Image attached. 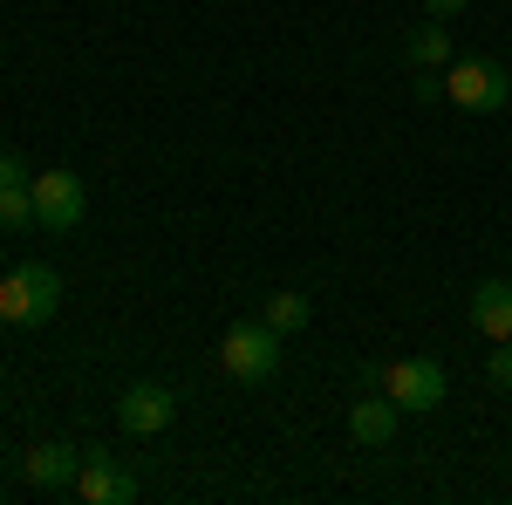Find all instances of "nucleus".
<instances>
[{"instance_id": "nucleus-1", "label": "nucleus", "mask_w": 512, "mask_h": 505, "mask_svg": "<svg viewBox=\"0 0 512 505\" xmlns=\"http://www.w3.org/2000/svg\"><path fill=\"white\" fill-rule=\"evenodd\" d=\"M62 308V273L41 267V260H21V267L0 280V321L7 328H41V321H55Z\"/></svg>"}, {"instance_id": "nucleus-2", "label": "nucleus", "mask_w": 512, "mask_h": 505, "mask_svg": "<svg viewBox=\"0 0 512 505\" xmlns=\"http://www.w3.org/2000/svg\"><path fill=\"white\" fill-rule=\"evenodd\" d=\"M444 96L458 110H472V117H492V110H506L512 76H506V62H492V55H458V62H444Z\"/></svg>"}, {"instance_id": "nucleus-3", "label": "nucleus", "mask_w": 512, "mask_h": 505, "mask_svg": "<svg viewBox=\"0 0 512 505\" xmlns=\"http://www.w3.org/2000/svg\"><path fill=\"white\" fill-rule=\"evenodd\" d=\"M219 362H226L233 383H267V376L280 369V335L267 328V321H233L226 342H219Z\"/></svg>"}, {"instance_id": "nucleus-4", "label": "nucleus", "mask_w": 512, "mask_h": 505, "mask_svg": "<svg viewBox=\"0 0 512 505\" xmlns=\"http://www.w3.org/2000/svg\"><path fill=\"white\" fill-rule=\"evenodd\" d=\"M444 389H451V376H444L437 355H403V362L383 369V396H390L396 410H437Z\"/></svg>"}, {"instance_id": "nucleus-5", "label": "nucleus", "mask_w": 512, "mask_h": 505, "mask_svg": "<svg viewBox=\"0 0 512 505\" xmlns=\"http://www.w3.org/2000/svg\"><path fill=\"white\" fill-rule=\"evenodd\" d=\"M28 192H35V226H48V233H76L89 212V192L76 171H41Z\"/></svg>"}, {"instance_id": "nucleus-6", "label": "nucleus", "mask_w": 512, "mask_h": 505, "mask_svg": "<svg viewBox=\"0 0 512 505\" xmlns=\"http://www.w3.org/2000/svg\"><path fill=\"white\" fill-rule=\"evenodd\" d=\"M171 417H178V396L164 383H130L117 403V424L130 437H158V430H171Z\"/></svg>"}, {"instance_id": "nucleus-7", "label": "nucleus", "mask_w": 512, "mask_h": 505, "mask_svg": "<svg viewBox=\"0 0 512 505\" xmlns=\"http://www.w3.org/2000/svg\"><path fill=\"white\" fill-rule=\"evenodd\" d=\"M76 499H82V505H130V499H137V478H130V471H123L110 451H82Z\"/></svg>"}, {"instance_id": "nucleus-8", "label": "nucleus", "mask_w": 512, "mask_h": 505, "mask_svg": "<svg viewBox=\"0 0 512 505\" xmlns=\"http://www.w3.org/2000/svg\"><path fill=\"white\" fill-rule=\"evenodd\" d=\"M76 471H82L76 444H35V451H21V478H28L35 492H62V485H76Z\"/></svg>"}, {"instance_id": "nucleus-9", "label": "nucleus", "mask_w": 512, "mask_h": 505, "mask_svg": "<svg viewBox=\"0 0 512 505\" xmlns=\"http://www.w3.org/2000/svg\"><path fill=\"white\" fill-rule=\"evenodd\" d=\"M472 328L485 342H512V280H478L472 287Z\"/></svg>"}, {"instance_id": "nucleus-10", "label": "nucleus", "mask_w": 512, "mask_h": 505, "mask_svg": "<svg viewBox=\"0 0 512 505\" xmlns=\"http://www.w3.org/2000/svg\"><path fill=\"white\" fill-rule=\"evenodd\" d=\"M396 417H403V410H396L390 396H362V403H349V437L362 451H383L396 437Z\"/></svg>"}, {"instance_id": "nucleus-11", "label": "nucleus", "mask_w": 512, "mask_h": 505, "mask_svg": "<svg viewBox=\"0 0 512 505\" xmlns=\"http://www.w3.org/2000/svg\"><path fill=\"white\" fill-rule=\"evenodd\" d=\"M403 55H410V69H444V62H451V35H444V21H424V28H410Z\"/></svg>"}, {"instance_id": "nucleus-12", "label": "nucleus", "mask_w": 512, "mask_h": 505, "mask_svg": "<svg viewBox=\"0 0 512 505\" xmlns=\"http://www.w3.org/2000/svg\"><path fill=\"white\" fill-rule=\"evenodd\" d=\"M308 294H294V287H287V294H267V314H260V321H267V328H274V335H301V328H308Z\"/></svg>"}, {"instance_id": "nucleus-13", "label": "nucleus", "mask_w": 512, "mask_h": 505, "mask_svg": "<svg viewBox=\"0 0 512 505\" xmlns=\"http://www.w3.org/2000/svg\"><path fill=\"white\" fill-rule=\"evenodd\" d=\"M28 185H35V178H28ZM28 185H7V192H0V226H7V233L35 226V192H28Z\"/></svg>"}, {"instance_id": "nucleus-14", "label": "nucleus", "mask_w": 512, "mask_h": 505, "mask_svg": "<svg viewBox=\"0 0 512 505\" xmlns=\"http://www.w3.org/2000/svg\"><path fill=\"white\" fill-rule=\"evenodd\" d=\"M485 376H492L499 389H512V342H499V349H492V362H485Z\"/></svg>"}, {"instance_id": "nucleus-15", "label": "nucleus", "mask_w": 512, "mask_h": 505, "mask_svg": "<svg viewBox=\"0 0 512 505\" xmlns=\"http://www.w3.org/2000/svg\"><path fill=\"white\" fill-rule=\"evenodd\" d=\"M7 185H28V171H21V157H14V151H0V192H7Z\"/></svg>"}, {"instance_id": "nucleus-16", "label": "nucleus", "mask_w": 512, "mask_h": 505, "mask_svg": "<svg viewBox=\"0 0 512 505\" xmlns=\"http://www.w3.org/2000/svg\"><path fill=\"white\" fill-rule=\"evenodd\" d=\"M424 7H431V21H451V14H458V7H472V0H424Z\"/></svg>"}]
</instances>
